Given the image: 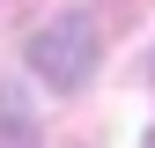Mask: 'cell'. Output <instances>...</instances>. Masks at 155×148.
Instances as JSON below:
<instances>
[{
  "mask_svg": "<svg viewBox=\"0 0 155 148\" xmlns=\"http://www.w3.org/2000/svg\"><path fill=\"white\" fill-rule=\"evenodd\" d=\"M96 59H104V37H96V15H89V8L52 15V22L30 37V74H37V82H52L59 96L89 82V74H96Z\"/></svg>",
  "mask_w": 155,
  "mask_h": 148,
  "instance_id": "1",
  "label": "cell"
},
{
  "mask_svg": "<svg viewBox=\"0 0 155 148\" xmlns=\"http://www.w3.org/2000/svg\"><path fill=\"white\" fill-rule=\"evenodd\" d=\"M0 148H37V119L15 89H0Z\"/></svg>",
  "mask_w": 155,
  "mask_h": 148,
  "instance_id": "2",
  "label": "cell"
},
{
  "mask_svg": "<svg viewBox=\"0 0 155 148\" xmlns=\"http://www.w3.org/2000/svg\"><path fill=\"white\" fill-rule=\"evenodd\" d=\"M140 148H155V126H148V141H140Z\"/></svg>",
  "mask_w": 155,
  "mask_h": 148,
  "instance_id": "3",
  "label": "cell"
}]
</instances>
